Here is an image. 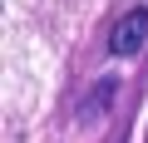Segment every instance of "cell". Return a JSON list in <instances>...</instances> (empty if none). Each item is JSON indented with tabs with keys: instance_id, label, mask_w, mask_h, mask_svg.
Listing matches in <instances>:
<instances>
[{
	"instance_id": "1",
	"label": "cell",
	"mask_w": 148,
	"mask_h": 143,
	"mask_svg": "<svg viewBox=\"0 0 148 143\" xmlns=\"http://www.w3.org/2000/svg\"><path fill=\"white\" fill-rule=\"evenodd\" d=\"M143 35H148V5H128L119 20H114V30H109V54L114 59H128V54H138V44H143Z\"/></svg>"
},
{
	"instance_id": "2",
	"label": "cell",
	"mask_w": 148,
	"mask_h": 143,
	"mask_svg": "<svg viewBox=\"0 0 148 143\" xmlns=\"http://www.w3.org/2000/svg\"><path fill=\"white\" fill-rule=\"evenodd\" d=\"M143 143H148V133H143Z\"/></svg>"
}]
</instances>
